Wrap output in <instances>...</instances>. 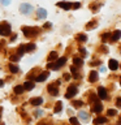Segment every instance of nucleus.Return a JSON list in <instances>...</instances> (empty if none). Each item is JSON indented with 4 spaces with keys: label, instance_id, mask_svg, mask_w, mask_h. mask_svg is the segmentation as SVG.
Returning <instances> with one entry per match:
<instances>
[{
    "label": "nucleus",
    "instance_id": "obj_1",
    "mask_svg": "<svg viewBox=\"0 0 121 125\" xmlns=\"http://www.w3.org/2000/svg\"><path fill=\"white\" fill-rule=\"evenodd\" d=\"M21 30L26 38H34L40 33V29L37 26H22Z\"/></svg>",
    "mask_w": 121,
    "mask_h": 125
},
{
    "label": "nucleus",
    "instance_id": "obj_39",
    "mask_svg": "<svg viewBox=\"0 0 121 125\" xmlns=\"http://www.w3.org/2000/svg\"><path fill=\"white\" fill-rule=\"evenodd\" d=\"M51 26H52V25H51L50 22H46L44 26H43V29H51Z\"/></svg>",
    "mask_w": 121,
    "mask_h": 125
},
{
    "label": "nucleus",
    "instance_id": "obj_27",
    "mask_svg": "<svg viewBox=\"0 0 121 125\" xmlns=\"http://www.w3.org/2000/svg\"><path fill=\"white\" fill-rule=\"evenodd\" d=\"M34 50H35V44H34V43H29V44L25 46V51H26V52H31V51H34Z\"/></svg>",
    "mask_w": 121,
    "mask_h": 125
},
{
    "label": "nucleus",
    "instance_id": "obj_5",
    "mask_svg": "<svg viewBox=\"0 0 121 125\" xmlns=\"http://www.w3.org/2000/svg\"><path fill=\"white\" fill-rule=\"evenodd\" d=\"M98 96H99L100 99H108V93H107V90H105V87H103V86H99V87H98Z\"/></svg>",
    "mask_w": 121,
    "mask_h": 125
},
{
    "label": "nucleus",
    "instance_id": "obj_31",
    "mask_svg": "<svg viewBox=\"0 0 121 125\" xmlns=\"http://www.w3.org/2000/svg\"><path fill=\"white\" fill-rule=\"evenodd\" d=\"M90 102H91L92 104L94 103H98V96L95 95V94H91V95H90Z\"/></svg>",
    "mask_w": 121,
    "mask_h": 125
},
{
    "label": "nucleus",
    "instance_id": "obj_7",
    "mask_svg": "<svg viewBox=\"0 0 121 125\" xmlns=\"http://www.w3.org/2000/svg\"><path fill=\"white\" fill-rule=\"evenodd\" d=\"M48 76H50V72H48V70H46V72H43V73L39 74V76L35 78V81H37V82H43V81H46L47 78H48Z\"/></svg>",
    "mask_w": 121,
    "mask_h": 125
},
{
    "label": "nucleus",
    "instance_id": "obj_16",
    "mask_svg": "<svg viewBox=\"0 0 121 125\" xmlns=\"http://www.w3.org/2000/svg\"><path fill=\"white\" fill-rule=\"evenodd\" d=\"M92 111L96 112V113H100L101 111H103V105H101L99 102H98V103H94V105H92Z\"/></svg>",
    "mask_w": 121,
    "mask_h": 125
},
{
    "label": "nucleus",
    "instance_id": "obj_8",
    "mask_svg": "<svg viewBox=\"0 0 121 125\" xmlns=\"http://www.w3.org/2000/svg\"><path fill=\"white\" fill-rule=\"evenodd\" d=\"M57 7H60L61 9H64V10H70L72 4L68 3V1H59V3H57Z\"/></svg>",
    "mask_w": 121,
    "mask_h": 125
},
{
    "label": "nucleus",
    "instance_id": "obj_24",
    "mask_svg": "<svg viewBox=\"0 0 121 125\" xmlns=\"http://www.w3.org/2000/svg\"><path fill=\"white\" fill-rule=\"evenodd\" d=\"M16 52H17V55H18L20 57H21V56H23V53L26 52V51H25V46H23V44H21V46H20L18 48H17V51H16Z\"/></svg>",
    "mask_w": 121,
    "mask_h": 125
},
{
    "label": "nucleus",
    "instance_id": "obj_3",
    "mask_svg": "<svg viewBox=\"0 0 121 125\" xmlns=\"http://www.w3.org/2000/svg\"><path fill=\"white\" fill-rule=\"evenodd\" d=\"M31 10H33V7H31L30 4H27V3H23V4L20 5V12H21L22 14H30Z\"/></svg>",
    "mask_w": 121,
    "mask_h": 125
},
{
    "label": "nucleus",
    "instance_id": "obj_25",
    "mask_svg": "<svg viewBox=\"0 0 121 125\" xmlns=\"http://www.w3.org/2000/svg\"><path fill=\"white\" fill-rule=\"evenodd\" d=\"M73 62H74V66H81L83 64V60H82V57H74Z\"/></svg>",
    "mask_w": 121,
    "mask_h": 125
},
{
    "label": "nucleus",
    "instance_id": "obj_28",
    "mask_svg": "<svg viewBox=\"0 0 121 125\" xmlns=\"http://www.w3.org/2000/svg\"><path fill=\"white\" fill-rule=\"evenodd\" d=\"M62 109V103L61 102H57L56 103V105H55V108H53V111H55V113H59Z\"/></svg>",
    "mask_w": 121,
    "mask_h": 125
},
{
    "label": "nucleus",
    "instance_id": "obj_17",
    "mask_svg": "<svg viewBox=\"0 0 121 125\" xmlns=\"http://www.w3.org/2000/svg\"><path fill=\"white\" fill-rule=\"evenodd\" d=\"M34 85H35V83H34L33 81H26L22 86H23V89H25V90H29V91H30V90L34 89Z\"/></svg>",
    "mask_w": 121,
    "mask_h": 125
},
{
    "label": "nucleus",
    "instance_id": "obj_41",
    "mask_svg": "<svg viewBox=\"0 0 121 125\" xmlns=\"http://www.w3.org/2000/svg\"><path fill=\"white\" fill-rule=\"evenodd\" d=\"M90 64H91L92 66L94 65H100V61H92V62H90Z\"/></svg>",
    "mask_w": 121,
    "mask_h": 125
},
{
    "label": "nucleus",
    "instance_id": "obj_43",
    "mask_svg": "<svg viewBox=\"0 0 121 125\" xmlns=\"http://www.w3.org/2000/svg\"><path fill=\"white\" fill-rule=\"evenodd\" d=\"M16 38H17V35H13V37H12V38H10V42H13V41H14V39H16Z\"/></svg>",
    "mask_w": 121,
    "mask_h": 125
},
{
    "label": "nucleus",
    "instance_id": "obj_23",
    "mask_svg": "<svg viewBox=\"0 0 121 125\" xmlns=\"http://www.w3.org/2000/svg\"><path fill=\"white\" fill-rule=\"evenodd\" d=\"M70 72H72V76L74 77V78H77V80H78V78H80V73H78V70H77V68H76V66H70Z\"/></svg>",
    "mask_w": 121,
    "mask_h": 125
},
{
    "label": "nucleus",
    "instance_id": "obj_15",
    "mask_svg": "<svg viewBox=\"0 0 121 125\" xmlns=\"http://www.w3.org/2000/svg\"><path fill=\"white\" fill-rule=\"evenodd\" d=\"M101 5H103L101 3H92L91 5H90V9H91V10L94 12V13H96V12L101 8Z\"/></svg>",
    "mask_w": 121,
    "mask_h": 125
},
{
    "label": "nucleus",
    "instance_id": "obj_42",
    "mask_svg": "<svg viewBox=\"0 0 121 125\" xmlns=\"http://www.w3.org/2000/svg\"><path fill=\"white\" fill-rule=\"evenodd\" d=\"M42 113H43L42 111H37V112H35V115H34V116H37V117H38V116H40Z\"/></svg>",
    "mask_w": 121,
    "mask_h": 125
},
{
    "label": "nucleus",
    "instance_id": "obj_40",
    "mask_svg": "<svg viewBox=\"0 0 121 125\" xmlns=\"http://www.w3.org/2000/svg\"><path fill=\"white\" fill-rule=\"evenodd\" d=\"M62 77H64V80H66V81H68L69 78H70V76H69L68 73H64V76H62Z\"/></svg>",
    "mask_w": 121,
    "mask_h": 125
},
{
    "label": "nucleus",
    "instance_id": "obj_19",
    "mask_svg": "<svg viewBox=\"0 0 121 125\" xmlns=\"http://www.w3.org/2000/svg\"><path fill=\"white\" fill-rule=\"evenodd\" d=\"M78 117H80L81 120H83V121H87V120L90 119L89 113H87V112H85V111H81L80 113H78Z\"/></svg>",
    "mask_w": 121,
    "mask_h": 125
},
{
    "label": "nucleus",
    "instance_id": "obj_6",
    "mask_svg": "<svg viewBox=\"0 0 121 125\" xmlns=\"http://www.w3.org/2000/svg\"><path fill=\"white\" fill-rule=\"evenodd\" d=\"M47 91H48L51 95L56 96L59 94V89H57V86H55V83H51V85H48V87H47Z\"/></svg>",
    "mask_w": 121,
    "mask_h": 125
},
{
    "label": "nucleus",
    "instance_id": "obj_9",
    "mask_svg": "<svg viewBox=\"0 0 121 125\" xmlns=\"http://www.w3.org/2000/svg\"><path fill=\"white\" fill-rule=\"evenodd\" d=\"M108 68L111 70H117V68H119V62H117V60H115V59H111L108 62Z\"/></svg>",
    "mask_w": 121,
    "mask_h": 125
},
{
    "label": "nucleus",
    "instance_id": "obj_18",
    "mask_svg": "<svg viewBox=\"0 0 121 125\" xmlns=\"http://www.w3.org/2000/svg\"><path fill=\"white\" fill-rule=\"evenodd\" d=\"M107 123V117H103V116H99L94 120V124L95 125H99V124H105Z\"/></svg>",
    "mask_w": 121,
    "mask_h": 125
},
{
    "label": "nucleus",
    "instance_id": "obj_20",
    "mask_svg": "<svg viewBox=\"0 0 121 125\" xmlns=\"http://www.w3.org/2000/svg\"><path fill=\"white\" fill-rule=\"evenodd\" d=\"M13 90H14V94H17V95H21L25 89H23V86H22V85H17V86H14V89H13Z\"/></svg>",
    "mask_w": 121,
    "mask_h": 125
},
{
    "label": "nucleus",
    "instance_id": "obj_30",
    "mask_svg": "<svg viewBox=\"0 0 121 125\" xmlns=\"http://www.w3.org/2000/svg\"><path fill=\"white\" fill-rule=\"evenodd\" d=\"M9 70H10V73H18V66L17 65H14V64H9Z\"/></svg>",
    "mask_w": 121,
    "mask_h": 125
},
{
    "label": "nucleus",
    "instance_id": "obj_29",
    "mask_svg": "<svg viewBox=\"0 0 121 125\" xmlns=\"http://www.w3.org/2000/svg\"><path fill=\"white\" fill-rule=\"evenodd\" d=\"M72 105H73L74 108H81L82 105H83V103H82L81 100H73L72 102Z\"/></svg>",
    "mask_w": 121,
    "mask_h": 125
},
{
    "label": "nucleus",
    "instance_id": "obj_38",
    "mask_svg": "<svg viewBox=\"0 0 121 125\" xmlns=\"http://www.w3.org/2000/svg\"><path fill=\"white\" fill-rule=\"evenodd\" d=\"M0 3H1L3 5H9V4H10V0H0Z\"/></svg>",
    "mask_w": 121,
    "mask_h": 125
},
{
    "label": "nucleus",
    "instance_id": "obj_36",
    "mask_svg": "<svg viewBox=\"0 0 121 125\" xmlns=\"http://www.w3.org/2000/svg\"><path fill=\"white\" fill-rule=\"evenodd\" d=\"M116 105L119 108H121V98L119 96V98H116Z\"/></svg>",
    "mask_w": 121,
    "mask_h": 125
},
{
    "label": "nucleus",
    "instance_id": "obj_22",
    "mask_svg": "<svg viewBox=\"0 0 121 125\" xmlns=\"http://www.w3.org/2000/svg\"><path fill=\"white\" fill-rule=\"evenodd\" d=\"M56 59H57V52H56V51H52V52H50L47 60H48V61H55Z\"/></svg>",
    "mask_w": 121,
    "mask_h": 125
},
{
    "label": "nucleus",
    "instance_id": "obj_34",
    "mask_svg": "<svg viewBox=\"0 0 121 125\" xmlns=\"http://www.w3.org/2000/svg\"><path fill=\"white\" fill-rule=\"evenodd\" d=\"M70 124H72V125H80V124H78V120L76 119V117H70Z\"/></svg>",
    "mask_w": 121,
    "mask_h": 125
},
{
    "label": "nucleus",
    "instance_id": "obj_33",
    "mask_svg": "<svg viewBox=\"0 0 121 125\" xmlns=\"http://www.w3.org/2000/svg\"><path fill=\"white\" fill-rule=\"evenodd\" d=\"M107 115L108 116H115V115H117V111H116V109H108Z\"/></svg>",
    "mask_w": 121,
    "mask_h": 125
},
{
    "label": "nucleus",
    "instance_id": "obj_32",
    "mask_svg": "<svg viewBox=\"0 0 121 125\" xmlns=\"http://www.w3.org/2000/svg\"><path fill=\"white\" fill-rule=\"evenodd\" d=\"M9 59H10V61H18L21 57H20L17 53H13V55H10V57H9Z\"/></svg>",
    "mask_w": 121,
    "mask_h": 125
},
{
    "label": "nucleus",
    "instance_id": "obj_4",
    "mask_svg": "<svg viewBox=\"0 0 121 125\" xmlns=\"http://www.w3.org/2000/svg\"><path fill=\"white\" fill-rule=\"evenodd\" d=\"M78 93V90H77V87L74 85H72V86H69L68 87V90H66V93H65V98H68V99H70V98H73L76 94Z\"/></svg>",
    "mask_w": 121,
    "mask_h": 125
},
{
    "label": "nucleus",
    "instance_id": "obj_21",
    "mask_svg": "<svg viewBox=\"0 0 121 125\" xmlns=\"http://www.w3.org/2000/svg\"><path fill=\"white\" fill-rule=\"evenodd\" d=\"M76 39H77V41L78 42H86V41H87V35H86V34H77L76 35Z\"/></svg>",
    "mask_w": 121,
    "mask_h": 125
},
{
    "label": "nucleus",
    "instance_id": "obj_12",
    "mask_svg": "<svg viewBox=\"0 0 121 125\" xmlns=\"http://www.w3.org/2000/svg\"><path fill=\"white\" fill-rule=\"evenodd\" d=\"M96 26H98V21L96 20H91L89 23H86L85 29L86 30H91V29H94V27H96Z\"/></svg>",
    "mask_w": 121,
    "mask_h": 125
},
{
    "label": "nucleus",
    "instance_id": "obj_35",
    "mask_svg": "<svg viewBox=\"0 0 121 125\" xmlns=\"http://www.w3.org/2000/svg\"><path fill=\"white\" fill-rule=\"evenodd\" d=\"M80 51H81V53H82V56H83V57L89 55V53H87V50H85V48H80Z\"/></svg>",
    "mask_w": 121,
    "mask_h": 125
},
{
    "label": "nucleus",
    "instance_id": "obj_2",
    "mask_svg": "<svg viewBox=\"0 0 121 125\" xmlns=\"http://www.w3.org/2000/svg\"><path fill=\"white\" fill-rule=\"evenodd\" d=\"M10 31H12V27L8 22L3 21L0 23V35H3V37H8V35H10Z\"/></svg>",
    "mask_w": 121,
    "mask_h": 125
},
{
    "label": "nucleus",
    "instance_id": "obj_37",
    "mask_svg": "<svg viewBox=\"0 0 121 125\" xmlns=\"http://www.w3.org/2000/svg\"><path fill=\"white\" fill-rule=\"evenodd\" d=\"M72 8H74V9L81 8V3H74V4H72Z\"/></svg>",
    "mask_w": 121,
    "mask_h": 125
},
{
    "label": "nucleus",
    "instance_id": "obj_44",
    "mask_svg": "<svg viewBox=\"0 0 121 125\" xmlns=\"http://www.w3.org/2000/svg\"><path fill=\"white\" fill-rule=\"evenodd\" d=\"M3 86H4V81L0 80V87H3Z\"/></svg>",
    "mask_w": 121,
    "mask_h": 125
},
{
    "label": "nucleus",
    "instance_id": "obj_11",
    "mask_svg": "<svg viewBox=\"0 0 121 125\" xmlns=\"http://www.w3.org/2000/svg\"><path fill=\"white\" fill-rule=\"evenodd\" d=\"M120 38H121V31L116 30V31H113V34L111 35V42H117Z\"/></svg>",
    "mask_w": 121,
    "mask_h": 125
},
{
    "label": "nucleus",
    "instance_id": "obj_10",
    "mask_svg": "<svg viewBox=\"0 0 121 125\" xmlns=\"http://www.w3.org/2000/svg\"><path fill=\"white\" fill-rule=\"evenodd\" d=\"M37 14H38V18L44 20L47 17V10L44 9V8H39V9L37 10Z\"/></svg>",
    "mask_w": 121,
    "mask_h": 125
},
{
    "label": "nucleus",
    "instance_id": "obj_26",
    "mask_svg": "<svg viewBox=\"0 0 121 125\" xmlns=\"http://www.w3.org/2000/svg\"><path fill=\"white\" fill-rule=\"evenodd\" d=\"M107 41H111V33H104L101 35V42L107 43Z\"/></svg>",
    "mask_w": 121,
    "mask_h": 125
},
{
    "label": "nucleus",
    "instance_id": "obj_45",
    "mask_svg": "<svg viewBox=\"0 0 121 125\" xmlns=\"http://www.w3.org/2000/svg\"><path fill=\"white\" fill-rule=\"evenodd\" d=\"M120 85H121V78H120Z\"/></svg>",
    "mask_w": 121,
    "mask_h": 125
},
{
    "label": "nucleus",
    "instance_id": "obj_14",
    "mask_svg": "<svg viewBox=\"0 0 121 125\" xmlns=\"http://www.w3.org/2000/svg\"><path fill=\"white\" fill-rule=\"evenodd\" d=\"M89 81L90 82H96L98 81V72H96V70H91V72H90Z\"/></svg>",
    "mask_w": 121,
    "mask_h": 125
},
{
    "label": "nucleus",
    "instance_id": "obj_13",
    "mask_svg": "<svg viewBox=\"0 0 121 125\" xmlns=\"http://www.w3.org/2000/svg\"><path fill=\"white\" fill-rule=\"evenodd\" d=\"M30 103L33 104V105H35V107H38V105H40V104H43V98H33V99L30 100Z\"/></svg>",
    "mask_w": 121,
    "mask_h": 125
}]
</instances>
